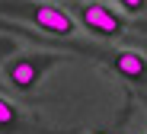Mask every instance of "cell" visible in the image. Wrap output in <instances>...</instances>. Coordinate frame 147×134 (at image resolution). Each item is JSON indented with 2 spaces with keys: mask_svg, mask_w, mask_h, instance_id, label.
I'll return each mask as SVG.
<instances>
[{
  "mask_svg": "<svg viewBox=\"0 0 147 134\" xmlns=\"http://www.w3.org/2000/svg\"><path fill=\"white\" fill-rule=\"evenodd\" d=\"M0 13H7L13 19H26L29 26L58 35V38H74L77 35V19L70 10L58 7V3H38V0H0Z\"/></svg>",
  "mask_w": 147,
  "mask_h": 134,
  "instance_id": "obj_1",
  "label": "cell"
},
{
  "mask_svg": "<svg viewBox=\"0 0 147 134\" xmlns=\"http://www.w3.org/2000/svg\"><path fill=\"white\" fill-rule=\"evenodd\" d=\"M64 58L58 51H32V55H19V58H10L3 64V77L10 80V86L19 90V93H32L38 86V80L51 70L55 64H61Z\"/></svg>",
  "mask_w": 147,
  "mask_h": 134,
  "instance_id": "obj_2",
  "label": "cell"
},
{
  "mask_svg": "<svg viewBox=\"0 0 147 134\" xmlns=\"http://www.w3.org/2000/svg\"><path fill=\"white\" fill-rule=\"evenodd\" d=\"M74 19H77L80 29H86V32L96 35V38H121L128 29H134L125 16L115 13V7L102 3V0L77 3V7H74Z\"/></svg>",
  "mask_w": 147,
  "mask_h": 134,
  "instance_id": "obj_3",
  "label": "cell"
},
{
  "mask_svg": "<svg viewBox=\"0 0 147 134\" xmlns=\"http://www.w3.org/2000/svg\"><path fill=\"white\" fill-rule=\"evenodd\" d=\"M90 55H96L109 70H115L118 77L131 80V83H147V58L141 51H131V48H118V51H96V48H86Z\"/></svg>",
  "mask_w": 147,
  "mask_h": 134,
  "instance_id": "obj_4",
  "label": "cell"
},
{
  "mask_svg": "<svg viewBox=\"0 0 147 134\" xmlns=\"http://www.w3.org/2000/svg\"><path fill=\"white\" fill-rule=\"evenodd\" d=\"M26 131V121H22V112L10 99L0 96V134H22Z\"/></svg>",
  "mask_w": 147,
  "mask_h": 134,
  "instance_id": "obj_5",
  "label": "cell"
},
{
  "mask_svg": "<svg viewBox=\"0 0 147 134\" xmlns=\"http://www.w3.org/2000/svg\"><path fill=\"white\" fill-rule=\"evenodd\" d=\"M115 3L125 10L128 16H141V13H147V0H115Z\"/></svg>",
  "mask_w": 147,
  "mask_h": 134,
  "instance_id": "obj_6",
  "label": "cell"
},
{
  "mask_svg": "<svg viewBox=\"0 0 147 134\" xmlns=\"http://www.w3.org/2000/svg\"><path fill=\"white\" fill-rule=\"evenodd\" d=\"M93 134H112V131H93Z\"/></svg>",
  "mask_w": 147,
  "mask_h": 134,
  "instance_id": "obj_7",
  "label": "cell"
},
{
  "mask_svg": "<svg viewBox=\"0 0 147 134\" xmlns=\"http://www.w3.org/2000/svg\"><path fill=\"white\" fill-rule=\"evenodd\" d=\"M141 48H147V38H141Z\"/></svg>",
  "mask_w": 147,
  "mask_h": 134,
  "instance_id": "obj_8",
  "label": "cell"
},
{
  "mask_svg": "<svg viewBox=\"0 0 147 134\" xmlns=\"http://www.w3.org/2000/svg\"><path fill=\"white\" fill-rule=\"evenodd\" d=\"M144 102H147V96H144Z\"/></svg>",
  "mask_w": 147,
  "mask_h": 134,
  "instance_id": "obj_9",
  "label": "cell"
}]
</instances>
